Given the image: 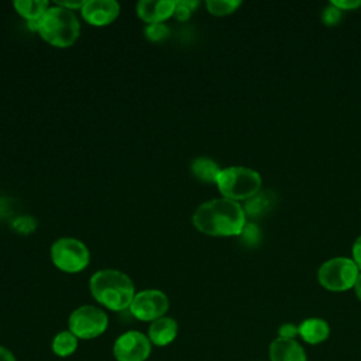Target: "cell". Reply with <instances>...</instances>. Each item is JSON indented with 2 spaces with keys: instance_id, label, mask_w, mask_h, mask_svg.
I'll return each mask as SVG.
<instances>
[{
  "instance_id": "6da1fadb",
  "label": "cell",
  "mask_w": 361,
  "mask_h": 361,
  "mask_svg": "<svg viewBox=\"0 0 361 361\" xmlns=\"http://www.w3.org/2000/svg\"><path fill=\"white\" fill-rule=\"evenodd\" d=\"M193 224L209 235H240L245 226V213L235 200L213 199L196 209Z\"/></svg>"
},
{
  "instance_id": "7a4b0ae2",
  "label": "cell",
  "mask_w": 361,
  "mask_h": 361,
  "mask_svg": "<svg viewBox=\"0 0 361 361\" xmlns=\"http://www.w3.org/2000/svg\"><path fill=\"white\" fill-rule=\"evenodd\" d=\"M89 286L99 303L116 312L130 307L135 296L131 279L117 269H102L93 274Z\"/></svg>"
},
{
  "instance_id": "3957f363",
  "label": "cell",
  "mask_w": 361,
  "mask_h": 361,
  "mask_svg": "<svg viewBox=\"0 0 361 361\" xmlns=\"http://www.w3.org/2000/svg\"><path fill=\"white\" fill-rule=\"evenodd\" d=\"M54 47H71L79 37L80 25L72 10L55 6L48 7L44 16L34 24H28Z\"/></svg>"
},
{
  "instance_id": "277c9868",
  "label": "cell",
  "mask_w": 361,
  "mask_h": 361,
  "mask_svg": "<svg viewBox=\"0 0 361 361\" xmlns=\"http://www.w3.org/2000/svg\"><path fill=\"white\" fill-rule=\"evenodd\" d=\"M216 183L227 199H250L259 192L261 176L254 169L245 166H230L220 171Z\"/></svg>"
},
{
  "instance_id": "5b68a950",
  "label": "cell",
  "mask_w": 361,
  "mask_h": 361,
  "mask_svg": "<svg viewBox=\"0 0 361 361\" xmlns=\"http://www.w3.org/2000/svg\"><path fill=\"white\" fill-rule=\"evenodd\" d=\"M51 258L61 271L75 274L87 267L90 254L82 241L72 237H62L52 244Z\"/></svg>"
},
{
  "instance_id": "8992f818",
  "label": "cell",
  "mask_w": 361,
  "mask_h": 361,
  "mask_svg": "<svg viewBox=\"0 0 361 361\" xmlns=\"http://www.w3.org/2000/svg\"><path fill=\"white\" fill-rule=\"evenodd\" d=\"M357 264L345 257L331 258L319 268V282L329 290H345L354 286L358 278Z\"/></svg>"
},
{
  "instance_id": "52a82bcc",
  "label": "cell",
  "mask_w": 361,
  "mask_h": 361,
  "mask_svg": "<svg viewBox=\"0 0 361 361\" xmlns=\"http://www.w3.org/2000/svg\"><path fill=\"white\" fill-rule=\"evenodd\" d=\"M107 314L94 306H80L69 316V331L78 338H94L104 333L107 329Z\"/></svg>"
},
{
  "instance_id": "ba28073f",
  "label": "cell",
  "mask_w": 361,
  "mask_h": 361,
  "mask_svg": "<svg viewBox=\"0 0 361 361\" xmlns=\"http://www.w3.org/2000/svg\"><path fill=\"white\" fill-rule=\"evenodd\" d=\"M169 307L168 298L158 289H145L135 293L130 312L134 317L144 322H154L165 314Z\"/></svg>"
},
{
  "instance_id": "9c48e42d",
  "label": "cell",
  "mask_w": 361,
  "mask_h": 361,
  "mask_svg": "<svg viewBox=\"0 0 361 361\" xmlns=\"http://www.w3.org/2000/svg\"><path fill=\"white\" fill-rule=\"evenodd\" d=\"M149 353V338L135 330L121 334L113 345V354L117 361H145Z\"/></svg>"
},
{
  "instance_id": "30bf717a",
  "label": "cell",
  "mask_w": 361,
  "mask_h": 361,
  "mask_svg": "<svg viewBox=\"0 0 361 361\" xmlns=\"http://www.w3.org/2000/svg\"><path fill=\"white\" fill-rule=\"evenodd\" d=\"M82 17L92 25H107L120 13V4L114 0H87L80 8Z\"/></svg>"
},
{
  "instance_id": "8fae6325",
  "label": "cell",
  "mask_w": 361,
  "mask_h": 361,
  "mask_svg": "<svg viewBox=\"0 0 361 361\" xmlns=\"http://www.w3.org/2000/svg\"><path fill=\"white\" fill-rule=\"evenodd\" d=\"M173 0H141L137 4L138 17L149 24H158L173 16Z\"/></svg>"
},
{
  "instance_id": "7c38bea8",
  "label": "cell",
  "mask_w": 361,
  "mask_h": 361,
  "mask_svg": "<svg viewBox=\"0 0 361 361\" xmlns=\"http://www.w3.org/2000/svg\"><path fill=\"white\" fill-rule=\"evenodd\" d=\"M271 361H306L303 347L293 338H275L269 345Z\"/></svg>"
},
{
  "instance_id": "4fadbf2b",
  "label": "cell",
  "mask_w": 361,
  "mask_h": 361,
  "mask_svg": "<svg viewBox=\"0 0 361 361\" xmlns=\"http://www.w3.org/2000/svg\"><path fill=\"white\" fill-rule=\"evenodd\" d=\"M178 333V324L171 317H159L157 320H154L148 329V338L152 344L162 347V345H168Z\"/></svg>"
},
{
  "instance_id": "5bb4252c",
  "label": "cell",
  "mask_w": 361,
  "mask_h": 361,
  "mask_svg": "<svg viewBox=\"0 0 361 361\" xmlns=\"http://www.w3.org/2000/svg\"><path fill=\"white\" fill-rule=\"evenodd\" d=\"M329 333H330V327L327 322L316 317L307 319L302 322L299 326L300 337L309 344H319L324 341L329 337Z\"/></svg>"
},
{
  "instance_id": "9a60e30c",
  "label": "cell",
  "mask_w": 361,
  "mask_h": 361,
  "mask_svg": "<svg viewBox=\"0 0 361 361\" xmlns=\"http://www.w3.org/2000/svg\"><path fill=\"white\" fill-rule=\"evenodd\" d=\"M275 203H276V197L274 192L259 190L252 197L247 199V203L244 206V213L250 217H259L268 213Z\"/></svg>"
},
{
  "instance_id": "2e32d148",
  "label": "cell",
  "mask_w": 361,
  "mask_h": 361,
  "mask_svg": "<svg viewBox=\"0 0 361 361\" xmlns=\"http://www.w3.org/2000/svg\"><path fill=\"white\" fill-rule=\"evenodd\" d=\"M14 8L23 16L28 24L37 23L48 10V1L45 0H16Z\"/></svg>"
},
{
  "instance_id": "e0dca14e",
  "label": "cell",
  "mask_w": 361,
  "mask_h": 361,
  "mask_svg": "<svg viewBox=\"0 0 361 361\" xmlns=\"http://www.w3.org/2000/svg\"><path fill=\"white\" fill-rule=\"evenodd\" d=\"M220 168L219 165L212 161L210 158H206V157H200V158H196L193 162H192V172L193 175L203 180V182H216L217 180V176L220 173Z\"/></svg>"
},
{
  "instance_id": "ac0fdd59",
  "label": "cell",
  "mask_w": 361,
  "mask_h": 361,
  "mask_svg": "<svg viewBox=\"0 0 361 361\" xmlns=\"http://www.w3.org/2000/svg\"><path fill=\"white\" fill-rule=\"evenodd\" d=\"M78 347V337L71 331H61L52 340V350L59 357H68L75 353Z\"/></svg>"
},
{
  "instance_id": "d6986e66",
  "label": "cell",
  "mask_w": 361,
  "mask_h": 361,
  "mask_svg": "<svg viewBox=\"0 0 361 361\" xmlns=\"http://www.w3.org/2000/svg\"><path fill=\"white\" fill-rule=\"evenodd\" d=\"M240 6L237 0H207L206 7L214 16H226L233 13Z\"/></svg>"
},
{
  "instance_id": "ffe728a7",
  "label": "cell",
  "mask_w": 361,
  "mask_h": 361,
  "mask_svg": "<svg viewBox=\"0 0 361 361\" xmlns=\"http://www.w3.org/2000/svg\"><path fill=\"white\" fill-rule=\"evenodd\" d=\"M197 1L196 0H178L175 1V10H173V16L179 20V21H186L192 11L197 7Z\"/></svg>"
},
{
  "instance_id": "44dd1931",
  "label": "cell",
  "mask_w": 361,
  "mask_h": 361,
  "mask_svg": "<svg viewBox=\"0 0 361 361\" xmlns=\"http://www.w3.org/2000/svg\"><path fill=\"white\" fill-rule=\"evenodd\" d=\"M145 37L148 41L151 42H159L165 38H168L169 35V28L162 24V23H158V24H148L145 31H144Z\"/></svg>"
},
{
  "instance_id": "7402d4cb",
  "label": "cell",
  "mask_w": 361,
  "mask_h": 361,
  "mask_svg": "<svg viewBox=\"0 0 361 361\" xmlns=\"http://www.w3.org/2000/svg\"><path fill=\"white\" fill-rule=\"evenodd\" d=\"M240 235H241L243 243L248 247H255L261 241V230L252 223H248V224L245 223Z\"/></svg>"
},
{
  "instance_id": "603a6c76",
  "label": "cell",
  "mask_w": 361,
  "mask_h": 361,
  "mask_svg": "<svg viewBox=\"0 0 361 361\" xmlns=\"http://www.w3.org/2000/svg\"><path fill=\"white\" fill-rule=\"evenodd\" d=\"M35 226H37V223L31 216H20V217L14 219L11 227L20 234H30L35 230Z\"/></svg>"
},
{
  "instance_id": "cb8c5ba5",
  "label": "cell",
  "mask_w": 361,
  "mask_h": 361,
  "mask_svg": "<svg viewBox=\"0 0 361 361\" xmlns=\"http://www.w3.org/2000/svg\"><path fill=\"white\" fill-rule=\"evenodd\" d=\"M341 18V10L336 6H330L327 8H324L323 11V21L329 25H333L336 23H338Z\"/></svg>"
},
{
  "instance_id": "d4e9b609",
  "label": "cell",
  "mask_w": 361,
  "mask_h": 361,
  "mask_svg": "<svg viewBox=\"0 0 361 361\" xmlns=\"http://www.w3.org/2000/svg\"><path fill=\"white\" fill-rule=\"evenodd\" d=\"M296 334H299V327H296L290 323L282 324L279 327V337H282V338H293Z\"/></svg>"
},
{
  "instance_id": "484cf974",
  "label": "cell",
  "mask_w": 361,
  "mask_h": 361,
  "mask_svg": "<svg viewBox=\"0 0 361 361\" xmlns=\"http://www.w3.org/2000/svg\"><path fill=\"white\" fill-rule=\"evenodd\" d=\"M331 4L336 6V7H338L340 10H344V8H355V7L361 6V0H333Z\"/></svg>"
},
{
  "instance_id": "4316f807",
  "label": "cell",
  "mask_w": 361,
  "mask_h": 361,
  "mask_svg": "<svg viewBox=\"0 0 361 361\" xmlns=\"http://www.w3.org/2000/svg\"><path fill=\"white\" fill-rule=\"evenodd\" d=\"M86 1L82 0V1H68V0H56V4L59 7H63V8H68V10H73V8H82L83 4Z\"/></svg>"
},
{
  "instance_id": "83f0119b",
  "label": "cell",
  "mask_w": 361,
  "mask_h": 361,
  "mask_svg": "<svg viewBox=\"0 0 361 361\" xmlns=\"http://www.w3.org/2000/svg\"><path fill=\"white\" fill-rule=\"evenodd\" d=\"M353 254H354V262L357 264L358 268H361V235L357 238L353 247Z\"/></svg>"
},
{
  "instance_id": "f1b7e54d",
  "label": "cell",
  "mask_w": 361,
  "mask_h": 361,
  "mask_svg": "<svg viewBox=\"0 0 361 361\" xmlns=\"http://www.w3.org/2000/svg\"><path fill=\"white\" fill-rule=\"evenodd\" d=\"M0 361H16V358L11 354V351H8L7 348L0 345Z\"/></svg>"
},
{
  "instance_id": "f546056e",
  "label": "cell",
  "mask_w": 361,
  "mask_h": 361,
  "mask_svg": "<svg viewBox=\"0 0 361 361\" xmlns=\"http://www.w3.org/2000/svg\"><path fill=\"white\" fill-rule=\"evenodd\" d=\"M354 289H355V293H357V298L361 300V274L358 275L355 283H354Z\"/></svg>"
}]
</instances>
